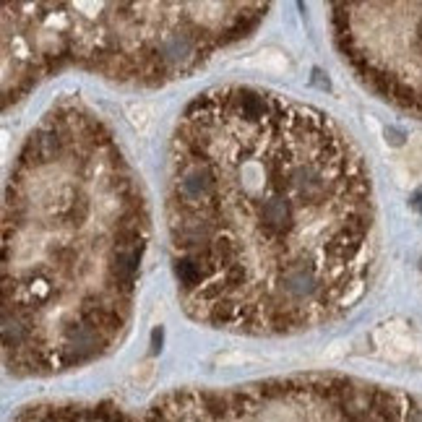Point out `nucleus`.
Returning <instances> with one entry per match:
<instances>
[{
	"instance_id": "nucleus-1",
	"label": "nucleus",
	"mask_w": 422,
	"mask_h": 422,
	"mask_svg": "<svg viewBox=\"0 0 422 422\" xmlns=\"http://www.w3.org/2000/svg\"><path fill=\"white\" fill-rule=\"evenodd\" d=\"M167 214L185 308L219 329L329 321L370 269L360 154L329 115L274 92L198 94L175 131Z\"/></svg>"
}]
</instances>
